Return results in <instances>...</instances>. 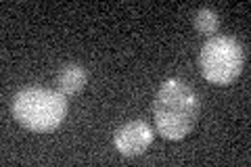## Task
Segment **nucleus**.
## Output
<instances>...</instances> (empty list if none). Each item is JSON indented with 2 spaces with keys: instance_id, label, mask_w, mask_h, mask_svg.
<instances>
[{
  "instance_id": "39448f33",
  "label": "nucleus",
  "mask_w": 251,
  "mask_h": 167,
  "mask_svg": "<svg viewBox=\"0 0 251 167\" xmlns=\"http://www.w3.org/2000/svg\"><path fill=\"white\" fill-rule=\"evenodd\" d=\"M86 79H88V75H86V69L82 65H77V63H69V65L63 67L59 71V75H57L59 92L65 94V96H74V94L84 90Z\"/></svg>"
},
{
  "instance_id": "20e7f679",
  "label": "nucleus",
  "mask_w": 251,
  "mask_h": 167,
  "mask_svg": "<svg viewBox=\"0 0 251 167\" xmlns=\"http://www.w3.org/2000/svg\"><path fill=\"white\" fill-rule=\"evenodd\" d=\"M155 138L153 128L147 121H128L113 134V144L126 157L143 155Z\"/></svg>"
},
{
  "instance_id": "f257e3e1",
  "label": "nucleus",
  "mask_w": 251,
  "mask_h": 167,
  "mask_svg": "<svg viewBox=\"0 0 251 167\" xmlns=\"http://www.w3.org/2000/svg\"><path fill=\"white\" fill-rule=\"evenodd\" d=\"M157 132L166 140H182L193 132L199 117V98L180 79H168L159 86L153 102Z\"/></svg>"
},
{
  "instance_id": "423d86ee",
  "label": "nucleus",
  "mask_w": 251,
  "mask_h": 167,
  "mask_svg": "<svg viewBox=\"0 0 251 167\" xmlns=\"http://www.w3.org/2000/svg\"><path fill=\"white\" fill-rule=\"evenodd\" d=\"M195 29L201 31L203 36H211L216 34L218 27H220V17L216 11L211 9H199L197 13H195Z\"/></svg>"
},
{
  "instance_id": "f03ea898",
  "label": "nucleus",
  "mask_w": 251,
  "mask_h": 167,
  "mask_svg": "<svg viewBox=\"0 0 251 167\" xmlns=\"http://www.w3.org/2000/svg\"><path fill=\"white\" fill-rule=\"evenodd\" d=\"M15 119L31 132H50L67 115L65 94L46 88H25L13 100Z\"/></svg>"
},
{
  "instance_id": "7ed1b4c3",
  "label": "nucleus",
  "mask_w": 251,
  "mask_h": 167,
  "mask_svg": "<svg viewBox=\"0 0 251 167\" xmlns=\"http://www.w3.org/2000/svg\"><path fill=\"white\" fill-rule=\"evenodd\" d=\"M199 65L207 82L218 86L232 84L245 65V50L239 40L232 36L209 38L201 48Z\"/></svg>"
}]
</instances>
